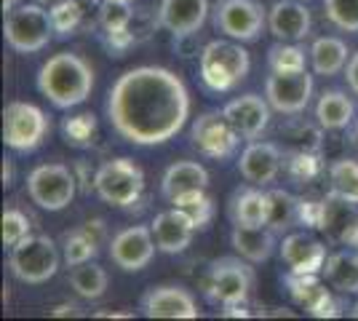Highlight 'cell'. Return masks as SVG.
Returning <instances> with one entry per match:
<instances>
[{
  "label": "cell",
  "mask_w": 358,
  "mask_h": 321,
  "mask_svg": "<svg viewBox=\"0 0 358 321\" xmlns=\"http://www.w3.org/2000/svg\"><path fill=\"white\" fill-rule=\"evenodd\" d=\"M209 187V171L203 164L198 161H177L164 171V180H161V196L169 204L179 201L187 193H198V190H206Z\"/></svg>",
  "instance_id": "obj_23"
},
{
  "label": "cell",
  "mask_w": 358,
  "mask_h": 321,
  "mask_svg": "<svg viewBox=\"0 0 358 321\" xmlns=\"http://www.w3.org/2000/svg\"><path fill=\"white\" fill-rule=\"evenodd\" d=\"M313 76L308 70L299 73H270L265 80V97L270 107L281 115H299L305 113L313 97Z\"/></svg>",
  "instance_id": "obj_12"
},
{
  "label": "cell",
  "mask_w": 358,
  "mask_h": 321,
  "mask_svg": "<svg viewBox=\"0 0 358 321\" xmlns=\"http://www.w3.org/2000/svg\"><path fill=\"white\" fill-rule=\"evenodd\" d=\"M174 206H179L182 212L193 220V225L198 230L206 228L214 217V201L206 196V190H198V193H187L179 201H174Z\"/></svg>",
  "instance_id": "obj_37"
},
{
  "label": "cell",
  "mask_w": 358,
  "mask_h": 321,
  "mask_svg": "<svg viewBox=\"0 0 358 321\" xmlns=\"http://www.w3.org/2000/svg\"><path fill=\"white\" fill-rule=\"evenodd\" d=\"M105 241V222L102 220H89L78 228H70L62 233L59 246L64 262L75 268L80 262H89L99 255V246Z\"/></svg>",
  "instance_id": "obj_22"
},
{
  "label": "cell",
  "mask_w": 358,
  "mask_h": 321,
  "mask_svg": "<svg viewBox=\"0 0 358 321\" xmlns=\"http://www.w3.org/2000/svg\"><path fill=\"white\" fill-rule=\"evenodd\" d=\"M94 190L110 206L131 209L145 193V171L134 158H110L94 171Z\"/></svg>",
  "instance_id": "obj_5"
},
{
  "label": "cell",
  "mask_w": 358,
  "mask_h": 321,
  "mask_svg": "<svg viewBox=\"0 0 358 321\" xmlns=\"http://www.w3.org/2000/svg\"><path fill=\"white\" fill-rule=\"evenodd\" d=\"M329 183L331 196L350 201L358 206V161L356 158H337L329 164Z\"/></svg>",
  "instance_id": "obj_33"
},
{
  "label": "cell",
  "mask_w": 358,
  "mask_h": 321,
  "mask_svg": "<svg viewBox=\"0 0 358 321\" xmlns=\"http://www.w3.org/2000/svg\"><path fill=\"white\" fill-rule=\"evenodd\" d=\"M142 311L148 319H198L201 311L193 292L179 284H161L142 294Z\"/></svg>",
  "instance_id": "obj_14"
},
{
  "label": "cell",
  "mask_w": 358,
  "mask_h": 321,
  "mask_svg": "<svg viewBox=\"0 0 358 321\" xmlns=\"http://www.w3.org/2000/svg\"><path fill=\"white\" fill-rule=\"evenodd\" d=\"M51 11V22H54V30L59 32V35H73L80 24H83V19H86V6H83V0H59L54 8H48Z\"/></svg>",
  "instance_id": "obj_35"
},
{
  "label": "cell",
  "mask_w": 358,
  "mask_h": 321,
  "mask_svg": "<svg viewBox=\"0 0 358 321\" xmlns=\"http://www.w3.org/2000/svg\"><path fill=\"white\" fill-rule=\"evenodd\" d=\"M131 3H126V0H102L99 3V24H102V30L113 38V43L115 41H123V43H129L131 38L126 35L129 32V24H131Z\"/></svg>",
  "instance_id": "obj_34"
},
{
  "label": "cell",
  "mask_w": 358,
  "mask_h": 321,
  "mask_svg": "<svg viewBox=\"0 0 358 321\" xmlns=\"http://www.w3.org/2000/svg\"><path fill=\"white\" fill-rule=\"evenodd\" d=\"M54 316H64V313H70V316H78V308L75 306H59L57 311H51Z\"/></svg>",
  "instance_id": "obj_43"
},
{
  "label": "cell",
  "mask_w": 358,
  "mask_h": 321,
  "mask_svg": "<svg viewBox=\"0 0 358 321\" xmlns=\"http://www.w3.org/2000/svg\"><path fill=\"white\" fill-rule=\"evenodd\" d=\"M70 287L83 300H99L107 292V287H110V276L96 262H80V265H75L73 273H70Z\"/></svg>",
  "instance_id": "obj_31"
},
{
  "label": "cell",
  "mask_w": 358,
  "mask_h": 321,
  "mask_svg": "<svg viewBox=\"0 0 358 321\" xmlns=\"http://www.w3.org/2000/svg\"><path fill=\"white\" fill-rule=\"evenodd\" d=\"M30 230H32L30 217L22 212V209L8 206V209L3 212V246H6V249H14L22 238L30 236Z\"/></svg>",
  "instance_id": "obj_38"
},
{
  "label": "cell",
  "mask_w": 358,
  "mask_h": 321,
  "mask_svg": "<svg viewBox=\"0 0 358 321\" xmlns=\"http://www.w3.org/2000/svg\"><path fill=\"white\" fill-rule=\"evenodd\" d=\"M107 118L129 145L155 148L185 129L190 118V94L185 80L166 67H131L107 94Z\"/></svg>",
  "instance_id": "obj_1"
},
{
  "label": "cell",
  "mask_w": 358,
  "mask_h": 321,
  "mask_svg": "<svg viewBox=\"0 0 358 321\" xmlns=\"http://www.w3.org/2000/svg\"><path fill=\"white\" fill-rule=\"evenodd\" d=\"M350 316H353V319H358V303L353 308H350Z\"/></svg>",
  "instance_id": "obj_46"
},
{
  "label": "cell",
  "mask_w": 358,
  "mask_h": 321,
  "mask_svg": "<svg viewBox=\"0 0 358 321\" xmlns=\"http://www.w3.org/2000/svg\"><path fill=\"white\" fill-rule=\"evenodd\" d=\"M211 14L217 32L238 43H254L268 27V11L259 0H220Z\"/></svg>",
  "instance_id": "obj_9"
},
{
  "label": "cell",
  "mask_w": 358,
  "mask_h": 321,
  "mask_svg": "<svg viewBox=\"0 0 358 321\" xmlns=\"http://www.w3.org/2000/svg\"><path fill=\"white\" fill-rule=\"evenodd\" d=\"M96 316H99V319H110V316H113V319H131V313H115V311H113V313H110V311H99Z\"/></svg>",
  "instance_id": "obj_42"
},
{
  "label": "cell",
  "mask_w": 358,
  "mask_h": 321,
  "mask_svg": "<svg viewBox=\"0 0 358 321\" xmlns=\"http://www.w3.org/2000/svg\"><path fill=\"white\" fill-rule=\"evenodd\" d=\"M254 287V273L249 260L243 257H220L209 265V273L203 281V290L214 306L241 308L246 306Z\"/></svg>",
  "instance_id": "obj_7"
},
{
  "label": "cell",
  "mask_w": 358,
  "mask_h": 321,
  "mask_svg": "<svg viewBox=\"0 0 358 321\" xmlns=\"http://www.w3.org/2000/svg\"><path fill=\"white\" fill-rule=\"evenodd\" d=\"M318 228H324L337 241H348L358 233V206L329 193L318 204Z\"/></svg>",
  "instance_id": "obj_25"
},
{
  "label": "cell",
  "mask_w": 358,
  "mask_h": 321,
  "mask_svg": "<svg viewBox=\"0 0 358 321\" xmlns=\"http://www.w3.org/2000/svg\"><path fill=\"white\" fill-rule=\"evenodd\" d=\"M152 228V236H155V244H158V252L164 255H179L185 252L195 236V225L187 214L182 212L179 206H171L166 212H158L150 222Z\"/></svg>",
  "instance_id": "obj_20"
},
{
  "label": "cell",
  "mask_w": 358,
  "mask_h": 321,
  "mask_svg": "<svg viewBox=\"0 0 358 321\" xmlns=\"http://www.w3.org/2000/svg\"><path fill=\"white\" fill-rule=\"evenodd\" d=\"M27 193L35 206L45 212H62L73 204L78 180L64 164H41L27 177Z\"/></svg>",
  "instance_id": "obj_10"
},
{
  "label": "cell",
  "mask_w": 358,
  "mask_h": 321,
  "mask_svg": "<svg viewBox=\"0 0 358 321\" xmlns=\"http://www.w3.org/2000/svg\"><path fill=\"white\" fill-rule=\"evenodd\" d=\"M324 14L340 32H358V0H324Z\"/></svg>",
  "instance_id": "obj_36"
},
{
  "label": "cell",
  "mask_w": 358,
  "mask_h": 321,
  "mask_svg": "<svg viewBox=\"0 0 358 321\" xmlns=\"http://www.w3.org/2000/svg\"><path fill=\"white\" fill-rule=\"evenodd\" d=\"M268 30L275 41H305L313 30L310 8L302 0H278L268 11Z\"/></svg>",
  "instance_id": "obj_21"
},
{
  "label": "cell",
  "mask_w": 358,
  "mask_h": 321,
  "mask_svg": "<svg viewBox=\"0 0 358 321\" xmlns=\"http://www.w3.org/2000/svg\"><path fill=\"white\" fill-rule=\"evenodd\" d=\"M345 80H348V89L358 97V51L350 54L348 59V67H345Z\"/></svg>",
  "instance_id": "obj_40"
},
{
  "label": "cell",
  "mask_w": 358,
  "mask_h": 321,
  "mask_svg": "<svg viewBox=\"0 0 358 321\" xmlns=\"http://www.w3.org/2000/svg\"><path fill=\"white\" fill-rule=\"evenodd\" d=\"M278 255H281V262L289 268V273H321L329 257L324 241H318L305 230L286 233L278 244Z\"/></svg>",
  "instance_id": "obj_15"
},
{
  "label": "cell",
  "mask_w": 358,
  "mask_h": 321,
  "mask_svg": "<svg viewBox=\"0 0 358 321\" xmlns=\"http://www.w3.org/2000/svg\"><path fill=\"white\" fill-rule=\"evenodd\" d=\"M310 48L299 46L294 41H278L268 48V67L270 73H299L308 70Z\"/></svg>",
  "instance_id": "obj_32"
},
{
  "label": "cell",
  "mask_w": 358,
  "mask_h": 321,
  "mask_svg": "<svg viewBox=\"0 0 358 321\" xmlns=\"http://www.w3.org/2000/svg\"><path fill=\"white\" fill-rule=\"evenodd\" d=\"M16 6H19V3H16V0H3V11H6V14H8V11H11V8H16Z\"/></svg>",
  "instance_id": "obj_45"
},
{
  "label": "cell",
  "mask_w": 358,
  "mask_h": 321,
  "mask_svg": "<svg viewBox=\"0 0 358 321\" xmlns=\"http://www.w3.org/2000/svg\"><path fill=\"white\" fill-rule=\"evenodd\" d=\"M155 236L150 225H131L123 228L120 233L113 236L110 241V260L118 265L126 273H136L142 268H148L152 257H155Z\"/></svg>",
  "instance_id": "obj_13"
},
{
  "label": "cell",
  "mask_w": 358,
  "mask_h": 321,
  "mask_svg": "<svg viewBox=\"0 0 358 321\" xmlns=\"http://www.w3.org/2000/svg\"><path fill=\"white\" fill-rule=\"evenodd\" d=\"M54 22H51V11H45L38 3H19L6 14V24H3V35L6 43L11 46L16 54H38L43 51L51 38H54Z\"/></svg>",
  "instance_id": "obj_6"
},
{
  "label": "cell",
  "mask_w": 358,
  "mask_h": 321,
  "mask_svg": "<svg viewBox=\"0 0 358 321\" xmlns=\"http://www.w3.org/2000/svg\"><path fill=\"white\" fill-rule=\"evenodd\" d=\"M350 145L358 150V118L353 121V126H350Z\"/></svg>",
  "instance_id": "obj_44"
},
{
  "label": "cell",
  "mask_w": 358,
  "mask_h": 321,
  "mask_svg": "<svg viewBox=\"0 0 358 321\" xmlns=\"http://www.w3.org/2000/svg\"><path fill=\"white\" fill-rule=\"evenodd\" d=\"M286 290L305 313L318 316V319L337 316V303L329 292L331 287L327 284V278L321 281V273H289L286 276Z\"/></svg>",
  "instance_id": "obj_16"
},
{
  "label": "cell",
  "mask_w": 358,
  "mask_h": 321,
  "mask_svg": "<svg viewBox=\"0 0 358 321\" xmlns=\"http://www.w3.org/2000/svg\"><path fill=\"white\" fill-rule=\"evenodd\" d=\"M249 70H252V57L238 41L217 38L201 51L198 76H201V83L214 94L233 92L246 80Z\"/></svg>",
  "instance_id": "obj_3"
},
{
  "label": "cell",
  "mask_w": 358,
  "mask_h": 321,
  "mask_svg": "<svg viewBox=\"0 0 358 321\" xmlns=\"http://www.w3.org/2000/svg\"><path fill=\"white\" fill-rule=\"evenodd\" d=\"M321 276L327 278V284L334 292H340V294H358V252L340 249V252L329 255Z\"/></svg>",
  "instance_id": "obj_29"
},
{
  "label": "cell",
  "mask_w": 358,
  "mask_h": 321,
  "mask_svg": "<svg viewBox=\"0 0 358 321\" xmlns=\"http://www.w3.org/2000/svg\"><path fill=\"white\" fill-rule=\"evenodd\" d=\"M227 214H230V222L233 225H249V228H259V225H268V214H270V199L268 190H262L259 185H246L238 187L233 193V199L227 204Z\"/></svg>",
  "instance_id": "obj_24"
},
{
  "label": "cell",
  "mask_w": 358,
  "mask_h": 321,
  "mask_svg": "<svg viewBox=\"0 0 358 321\" xmlns=\"http://www.w3.org/2000/svg\"><path fill=\"white\" fill-rule=\"evenodd\" d=\"M209 11V0H161L158 24L174 38H187L206 24Z\"/></svg>",
  "instance_id": "obj_19"
},
{
  "label": "cell",
  "mask_w": 358,
  "mask_h": 321,
  "mask_svg": "<svg viewBox=\"0 0 358 321\" xmlns=\"http://www.w3.org/2000/svg\"><path fill=\"white\" fill-rule=\"evenodd\" d=\"M270 110L273 107H270L268 97H259V94H241L222 107L227 121L233 123L238 137L246 139V142L262 137V131L270 123Z\"/></svg>",
  "instance_id": "obj_18"
},
{
  "label": "cell",
  "mask_w": 358,
  "mask_h": 321,
  "mask_svg": "<svg viewBox=\"0 0 358 321\" xmlns=\"http://www.w3.org/2000/svg\"><path fill=\"white\" fill-rule=\"evenodd\" d=\"M268 199H270L268 228H273L275 233L294 228L297 222L305 220V204L299 199H294L289 190H281V187L268 190Z\"/></svg>",
  "instance_id": "obj_30"
},
{
  "label": "cell",
  "mask_w": 358,
  "mask_h": 321,
  "mask_svg": "<svg viewBox=\"0 0 358 321\" xmlns=\"http://www.w3.org/2000/svg\"><path fill=\"white\" fill-rule=\"evenodd\" d=\"M315 121L327 131H343L356 121V102L340 89H329L315 102Z\"/></svg>",
  "instance_id": "obj_27"
},
{
  "label": "cell",
  "mask_w": 358,
  "mask_h": 321,
  "mask_svg": "<svg viewBox=\"0 0 358 321\" xmlns=\"http://www.w3.org/2000/svg\"><path fill=\"white\" fill-rule=\"evenodd\" d=\"M126 3H131V0H126Z\"/></svg>",
  "instance_id": "obj_47"
},
{
  "label": "cell",
  "mask_w": 358,
  "mask_h": 321,
  "mask_svg": "<svg viewBox=\"0 0 358 321\" xmlns=\"http://www.w3.org/2000/svg\"><path fill=\"white\" fill-rule=\"evenodd\" d=\"M190 139H193V148L206 158L214 161H222L230 158L238 148V131L233 129V123L227 121L222 110H209L203 115H198L190 129Z\"/></svg>",
  "instance_id": "obj_11"
},
{
  "label": "cell",
  "mask_w": 358,
  "mask_h": 321,
  "mask_svg": "<svg viewBox=\"0 0 358 321\" xmlns=\"http://www.w3.org/2000/svg\"><path fill=\"white\" fill-rule=\"evenodd\" d=\"M51 131V121L32 102L14 99L3 110V142L14 153H35Z\"/></svg>",
  "instance_id": "obj_8"
},
{
  "label": "cell",
  "mask_w": 358,
  "mask_h": 321,
  "mask_svg": "<svg viewBox=\"0 0 358 321\" xmlns=\"http://www.w3.org/2000/svg\"><path fill=\"white\" fill-rule=\"evenodd\" d=\"M230 246L236 249V255H241L243 260L254 262H268L275 252V230L268 225L259 228H249V225H233L230 230Z\"/></svg>",
  "instance_id": "obj_26"
},
{
  "label": "cell",
  "mask_w": 358,
  "mask_h": 321,
  "mask_svg": "<svg viewBox=\"0 0 358 321\" xmlns=\"http://www.w3.org/2000/svg\"><path fill=\"white\" fill-rule=\"evenodd\" d=\"M38 92L57 110L83 105L94 92V70L80 54L59 51L38 70Z\"/></svg>",
  "instance_id": "obj_2"
},
{
  "label": "cell",
  "mask_w": 358,
  "mask_h": 321,
  "mask_svg": "<svg viewBox=\"0 0 358 321\" xmlns=\"http://www.w3.org/2000/svg\"><path fill=\"white\" fill-rule=\"evenodd\" d=\"M350 54L353 51L348 48V43H345L343 38H337V35H321V38H315L313 46H310V67H313L315 76L334 78L348 67Z\"/></svg>",
  "instance_id": "obj_28"
},
{
  "label": "cell",
  "mask_w": 358,
  "mask_h": 321,
  "mask_svg": "<svg viewBox=\"0 0 358 321\" xmlns=\"http://www.w3.org/2000/svg\"><path fill=\"white\" fill-rule=\"evenodd\" d=\"M62 252L54 238H48L43 233H35L22 238L14 249H8V271L16 281L22 284H45L51 281L62 265Z\"/></svg>",
  "instance_id": "obj_4"
},
{
  "label": "cell",
  "mask_w": 358,
  "mask_h": 321,
  "mask_svg": "<svg viewBox=\"0 0 358 321\" xmlns=\"http://www.w3.org/2000/svg\"><path fill=\"white\" fill-rule=\"evenodd\" d=\"M281 166H284V153L275 142H259V139H252L243 153L238 158V171L246 183L252 185H265L275 183L278 174H281Z\"/></svg>",
  "instance_id": "obj_17"
},
{
  "label": "cell",
  "mask_w": 358,
  "mask_h": 321,
  "mask_svg": "<svg viewBox=\"0 0 358 321\" xmlns=\"http://www.w3.org/2000/svg\"><path fill=\"white\" fill-rule=\"evenodd\" d=\"M64 134H67V142L83 145V142L91 139V134H94V115H78V118H70V121L64 123Z\"/></svg>",
  "instance_id": "obj_39"
},
{
  "label": "cell",
  "mask_w": 358,
  "mask_h": 321,
  "mask_svg": "<svg viewBox=\"0 0 358 321\" xmlns=\"http://www.w3.org/2000/svg\"><path fill=\"white\" fill-rule=\"evenodd\" d=\"M11 185H14V161L3 158V187H11Z\"/></svg>",
  "instance_id": "obj_41"
}]
</instances>
